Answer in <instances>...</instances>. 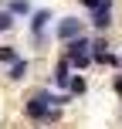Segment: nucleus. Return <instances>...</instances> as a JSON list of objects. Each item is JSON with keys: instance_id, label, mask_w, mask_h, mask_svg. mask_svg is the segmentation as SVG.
Masks as SVG:
<instances>
[{"instance_id": "nucleus-7", "label": "nucleus", "mask_w": 122, "mask_h": 129, "mask_svg": "<svg viewBox=\"0 0 122 129\" xmlns=\"http://www.w3.org/2000/svg\"><path fill=\"white\" fill-rule=\"evenodd\" d=\"M7 10H10L14 17H31L34 7H31V0H7Z\"/></svg>"}, {"instance_id": "nucleus-9", "label": "nucleus", "mask_w": 122, "mask_h": 129, "mask_svg": "<svg viewBox=\"0 0 122 129\" xmlns=\"http://www.w3.org/2000/svg\"><path fill=\"white\" fill-rule=\"evenodd\" d=\"M71 95H85V92H88V82H85V75L82 71H75V78H71Z\"/></svg>"}, {"instance_id": "nucleus-10", "label": "nucleus", "mask_w": 122, "mask_h": 129, "mask_svg": "<svg viewBox=\"0 0 122 129\" xmlns=\"http://www.w3.org/2000/svg\"><path fill=\"white\" fill-rule=\"evenodd\" d=\"M78 4L92 14V10H102V7H115V0H78Z\"/></svg>"}, {"instance_id": "nucleus-12", "label": "nucleus", "mask_w": 122, "mask_h": 129, "mask_svg": "<svg viewBox=\"0 0 122 129\" xmlns=\"http://www.w3.org/2000/svg\"><path fill=\"white\" fill-rule=\"evenodd\" d=\"M112 92H115V95L122 99V75H115V82H112Z\"/></svg>"}, {"instance_id": "nucleus-4", "label": "nucleus", "mask_w": 122, "mask_h": 129, "mask_svg": "<svg viewBox=\"0 0 122 129\" xmlns=\"http://www.w3.org/2000/svg\"><path fill=\"white\" fill-rule=\"evenodd\" d=\"M71 78H75V68H71L68 54H58V61H54V71H51L54 88H64V92H68V88H71Z\"/></svg>"}, {"instance_id": "nucleus-13", "label": "nucleus", "mask_w": 122, "mask_h": 129, "mask_svg": "<svg viewBox=\"0 0 122 129\" xmlns=\"http://www.w3.org/2000/svg\"><path fill=\"white\" fill-rule=\"evenodd\" d=\"M119 58H122V54H119Z\"/></svg>"}, {"instance_id": "nucleus-6", "label": "nucleus", "mask_w": 122, "mask_h": 129, "mask_svg": "<svg viewBox=\"0 0 122 129\" xmlns=\"http://www.w3.org/2000/svg\"><path fill=\"white\" fill-rule=\"evenodd\" d=\"M27 75H31V61H27V58H20V61H14L10 68H7V78H10V82H24Z\"/></svg>"}, {"instance_id": "nucleus-2", "label": "nucleus", "mask_w": 122, "mask_h": 129, "mask_svg": "<svg viewBox=\"0 0 122 129\" xmlns=\"http://www.w3.org/2000/svg\"><path fill=\"white\" fill-rule=\"evenodd\" d=\"M51 10H48V7H41V10H34L31 14V38H34V44H44V41H48V27H51Z\"/></svg>"}, {"instance_id": "nucleus-3", "label": "nucleus", "mask_w": 122, "mask_h": 129, "mask_svg": "<svg viewBox=\"0 0 122 129\" xmlns=\"http://www.w3.org/2000/svg\"><path fill=\"white\" fill-rule=\"evenodd\" d=\"M85 34V24L78 17H61L58 24H54V38L61 41V44H68V41H75V38H82Z\"/></svg>"}, {"instance_id": "nucleus-5", "label": "nucleus", "mask_w": 122, "mask_h": 129, "mask_svg": "<svg viewBox=\"0 0 122 129\" xmlns=\"http://www.w3.org/2000/svg\"><path fill=\"white\" fill-rule=\"evenodd\" d=\"M88 20H92V27H95V31H109L112 20H115V14H112V7H102V10H92Z\"/></svg>"}, {"instance_id": "nucleus-11", "label": "nucleus", "mask_w": 122, "mask_h": 129, "mask_svg": "<svg viewBox=\"0 0 122 129\" xmlns=\"http://www.w3.org/2000/svg\"><path fill=\"white\" fill-rule=\"evenodd\" d=\"M14 20H17V17H14L10 10H0V34H4V31H10V27H14Z\"/></svg>"}, {"instance_id": "nucleus-8", "label": "nucleus", "mask_w": 122, "mask_h": 129, "mask_svg": "<svg viewBox=\"0 0 122 129\" xmlns=\"http://www.w3.org/2000/svg\"><path fill=\"white\" fill-rule=\"evenodd\" d=\"M14 61H20V51L14 44H0V64H7V68H10Z\"/></svg>"}, {"instance_id": "nucleus-1", "label": "nucleus", "mask_w": 122, "mask_h": 129, "mask_svg": "<svg viewBox=\"0 0 122 129\" xmlns=\"http://www.w3.org/2000/svg\"><path fill=\"white\" fill-rule=\"evenodd\" d=\"M71 99H75L71 92L68 95H58V92H51V88H37V92H31V95L24 99V119H31V122H37V126L61 122L64 105H68Z\"/></svg>"}]
</instances>
